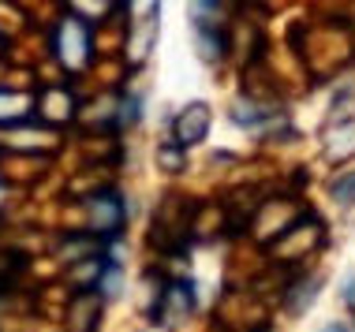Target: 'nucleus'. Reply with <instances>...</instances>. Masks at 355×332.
I'll list each match as a JSON object with an SVG mask.
<instances>
[{"label":"nucleus","instance_id":"obj_1","mask_svg":"<svg viewBox=\"0 0 355 332\" xmlns=\"http://www.w3.org/2000/svg\"><path fill=\"white\" fill-rule=\"evenodd\" d=\"M209 123H214V116H209L206 101H191V105H184L176 112V120H172V142H176L180 149L198 146V142L209 135Z\"/></svg>","mask_w":355,"mask_h":332},{"label":"nucleus","instance_id":"obj_2","mask_svg":"<svg viewBox=\"0 0 355 332\" xmlns=\"http://www.w3.org/2000/svg\"><path fill=\"white\" fill-rule=\"evenodd\" d=\"M56 42H60V56L68 68L86 64V56H90V34H86V26L79 19H64L60 30H56Z\"/></svg>","mask_w":355,"mask_h":332},{"label":"nucleus","instance_id":"obj_3","mask_svg":"<svg viewBox=\"0 0 355 332\" xmlns=\"http://www.w3.org/2000/svg\"><path fill=\"white\" fill-rule=\"evenodd\" d=\"M86 216H90V228L98 235H112L123 224V198L120 194H98V198H90Z\"/></svg>","mask_w":355,"mask_h":332},{"label":"nucleus","instance_id":"obj_4","mask_svg":"<svg viewBox=\"0 0 355 332\" xmlns=\"http://www.w3.org/2000/svg\"><path fill=\"white\" fill-rule=\"evenodd\" d=\"M31 109H34L31 93L0 90V120H23V116H31Z\"/></svg>","mask_w":355,"mask_h":332},{"label":"nucleus","instance_id":"obj_5","mask_svg":"<svg viewBox=\"0 0 355 332\" xmlns=\"http://www.w3.org/2000/svg\"><path fill=\"white\" fill-rule=\"evenodd\" d=\"M195 45H198V56L202 60H209V56H217L225 53V42H220V34H217V26H195Z\"/></svg>","mask_w":355,"mask_h":332},{"label":"nucleus","instance_id":"obj_6","mask_svg":"<svg viewBox=\"0 0 355 332\" xmlns=\"http://www.w3.org/2000/svg\"><path fill=\"white\" fill-rule=\"evenodd\" d=\"M270 120V112L251 105V101H236V112H232V123H239V127H258V123Z\"/></svg>","mask_w":355,"mask_h":332},{"label":"nucleus","instance_id":"obj_7","mask_svg":"<svg viewBox=\"0 0 355 332\" xmlns=\"http://www.w3.org/2000/svg\"><path fill=\"white\" fill-rule=\"evenodd\" d=\"M329 194H333L337 205H355V172H344L340 179H333Z\"/></svg>","mask_w":355,"mask_h":332},{"label":"nucleus","instance_id":"obj_8","mask_svg":"<svg viewBox=\"0 0 355 332\" xmlns=\"http://www.w3.org/2000/svg\"><path fill=\"white\" fill-rule=\"evenodd\" d=\"M318 288H322V280H318V277H314V280H303L300 288H295L300 295H292V302H288V306H292L295 314H303V310L311 306L314 299H318Z\"/></svg>","mask_w":355,"mask_h":332},{"label":"nucleus","instance_id":"obj_9","mask_svg":"<svg viewBox=\"0 0 355 332\" xmlns=\"http://www.w3.org/2000/svg\"><path fill=\"white\" fill-rule=\"evenodd\" d=\"M157 160H161V168H165V172H180V168H184V149H180L176 142H168V146H161Z\"/></svg>","mask_w":355,"mask_h":332},{"label":"nucleus","instance_id":"obj_10","mask_svg":"<svg viewBox=\"0 0 355 332\" xmlns=\"http://www.w3.org/2000/svg\"><path fill=\"white\" fill-rule=\"evenodd\" d=\"M120 288H123V277H120L116 269H112V265H109V269H105V280H101L105 299H116V295H120Z\"/></svg>","mask_w":355,"mask_h":332},{"label":"nucleus","instance_id":"obj_11","mask_svg":"<svg viewBox=\"0 0 355 332\" xmlns=\"http://www.w3.org/2000/svg\"><path fill=\"white\" fill-rule=\"evenodd\" d=\"M344 302L355 310V273H348V280H344Z\"/></svg>","mask_w":355,"mask_h":332},{"label":"nucleus","instance_id":"obj_12","mask_svg":"<svg viewBox=\"0 0 355 332\" xmlns=\"http://www.w3.org/2000/svg\"><path fill=\"white\" fill-rule=\"evenodd\" d=\"M322 332H355V329H348V325H344V321H333V325H325Z\"/></svg>","mask_w":355,"mask_h":332}]
</instances>
